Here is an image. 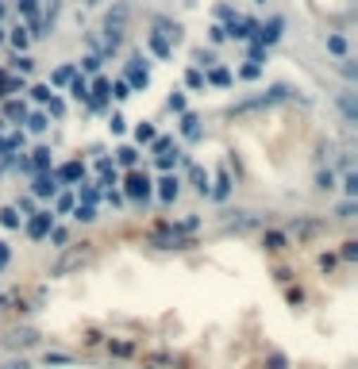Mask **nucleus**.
<instances>
[{
    "mask_svg": "<svg viewBox=\"0 0 358 369\" xmlns=\"http://www.w3.org/2000/svg\"><path fill=\"white\" fill-rule=\"evenodd\" d=\"M185 85H189V89H205V73L189 70V73H185Z\"/></svg>",
    "mask_w": 358,
    "mask_h": 369,
    "instance_id": "nucleus-27",
    "label": "nucleus"
},
{
    "mask_svg": "<svg viewBox=\"0 0 358 369\" xmlns=\"http://www.w3.org/2000/svg\"><path fill=\"white\" fill-rule=\"evenodd\" d=\"M8 258H12V250H8V242H0V269L8 266Z\"/></svg>",
    "mask_w": 358,
    "mask_h": 369,
    "instance_id": "nucleus-50",
    "label": "nucleus"
},
{
    "mask_svg": "<svg viewBox=\"0 0 358 369\" xmlns=\"http://www.w3.org/2000/svg\"><path fill=\"white\" fill-rule=\"evenodd\" d=\"M4 112H8V119H27V108H23L20 101H8Z\"/></svg>",
    "mask_w": 358,
    "mask_h": 369,
    "instance_id": "nucleus-25",
    "label": "nucleus"
},
{
    "mask_svg": "<svg viewBox=\"0 0 358 369\" xmlns=\"http://www.w3.org/2000/svg\"><path fill=\"white\" fill-rule=\"evenodd\" d=\"M281 31H286V20H281V15H274L270 23H262V27H258V46H274L281 39Z\"/></svg>",
    "mask_w": 358,
    "mask_h": 369,
    "instance_id": "nucleus-2",
    "label": "nucleus"
},
{
    "mask_svg": "<svg viewBox=\"0 0 358 369\" xmlns=\"http://www.w3.org/2000/svg\"><path fill=\"white\" fill-rule=\"evenodd\" d=\"M73 77H77V70H73V65H58V70L51 73V85H70Z\"/></svg>",
    "mask_w": 358,
    "mask_h": 369,
    "instance_id": "nucleus-15",
    "label": "nucleus"
},
{
    "mask_svg": "<svg viewBox=\"0 0 358 369\" xmlns=\"http://www.w3.org/2000/svg\"><path fill=\"white\" fill-rule=\"evenodd\" d=\"M51 227H54L51 212H31V219H27V235H31V239H46Z\"/></svg>",
    "mask_w": 358,
    "mask_h": 369,
    "instance_id": "nucleus-1",
    "label": "nucleus"
},
{
    "mask_svg": "<svg viewBox=\"0 0 358 369\" xmlns=\"http://www.w3.org/2000/svg\"><path fill=\"white\" fill-rule=\"evenodd\" d=\"M23 169H35V174H46L51 169V150L46 146H39V150H31V158L27 162H20Z\"/></svg>",
    "mask_w": 358,
    "mask_h": 369,
    "instance_id": "nucleus-4",
    "label": "nucleus"
},
{
    "mask_svg": "<svg viewBox=\"0 0 358 369\" xmlns=\"http://www.w3.org/2000/svg\"><path fill=\"white\" fill-rule=\"evenodd\" d=\"M8 369H27V365H23V362H12V365H8Z\"/></svg>",
    "mask_w": 358,
    "mask_h": 369,
    "instance_id": "nucleus-52",
    "label": "nucleus"
},
{
    "mask_svg": "<svg viewBox=\"0 0 358 369\" xmlns=\"http://www.w3.org/2000/svg\"><path fill=\"white\" fill-rule=\"evenodd\" d=\"M31 65H35L31 58H15V70H20V73H31Z\"/></svg>",
    "mask_w": 358,
    "mask_h": 369,
    "instance_id": "nucleus-49",
    "label": "nucleus"
},
{
    "mask_svg": "<svg viewBox=\"0 0 358 369\" xmlns=\"http://www.w3.org/2000/svg\"><path fill=\"white\" fill-rule=\"evenodd\" d=\"M316 188H324V193H328V188H335V174H331V169H324V174L316 177Z\"/></svg>",
    "mask_w": 358,
    "mask_h": 369,
    "instance_id": "nucleus-29",
    "label": "nucleus"
},
{
    "mask_svg": "<svg viewBox=\"0 0 358 369\" xmlns=\"http://www.w3.org/2000/svg\"><path fill=\"white\" fill-rule=\"evenodd\" d=\"M0 224H4L8 231H12V227H20V212H15V208H0Z\"/></svg>",
    "mask_w": 358,
    "mask_h": 369,
    "instance_id": "nucleus-23",
    "label": "nucleus"
},
{
    "mask_svg": "<svg viewBox=\"0 0 358 369\" xmlns=\"http://www.w3.org/2000/svg\"><path fill=\"white\" fill-rule=\"evenodd\" d=\"M112 96H116V101H127V96H132V85H127V81H116V85H112Z\"/></svg>",
    "mask_w": 358,
    "mask_h": 369,
    "instance_id": "nucleus-33",
    "label": "nucleus"
},
{
    "mask_svg": "<svg viewBox=\"0 0 358 369\" xmlns=\"http://www.w3.org/2000/svg\"><path fill=\"white\" fill-rule=\"evenodd\" d=\"M31 96H35V101H43V104H46V101H51L54 93H51V85H35V89H31Z\"/></svg>",
    "mask_w": 358,
    "mask_h": 369,
    "instance_id": "nucleus-38",
    "label": "nucleus"
},
{
    "mask_svg": "<svg viewBox=\"0 0 358 369\" xmlns=\"http://www.w3.org/2000/svg\"><path fill=\"white\" fill-rule=\"evenodd\" d=\"M339 62H343V65H339V70H343V73H347V77H351V81H354V77H358V65H354L351 58H339Z\"/></svg>",
    "mask_w": 358,
    "mask_h": 369,
    "instance_id": "nucleus-42",
    "label": "nucleus"
},
{
    "mask_svg": "<svg viewBox=\"0 0 358 369\" xmlns=\"http://www.w3.org/2000/svg\"><path fill=\"white\" fill-rule=\"evenodd\" d=\"M124 193L132 196V200H146V196H151V177H146V174H132Z\"/></svg>",
    "mask_w": 358,
    "mask_h": 369,
    "instance_id": "nucleus-3",
    "label": "nucleus"
},
{
    "mask_svg": "<svg viewBox=\"0 0 358 369\" xmlns=\"http://www.w3.org/2000/svg\"><path fill=\"white\" fill-rule=\"evenodd\" d=\"M8 39H12V46H15V51H27V43H31V31L23 27V23H15V27H12V35H8Z\"/></svg>",
    "mask_w": 358,
    "mask_h": 369,
    "instance_id": "nucleus-13",
    "label": "nucleus"
},
{
    "mask_svg": "<svg viewBox=\"0 0 358 369\" xmlns=\"http://www.w3.org/2000/svg\"><path fill=\"white\" fill-rule=\"evenodd\" d=\"M339 112L347 116V123H358V101H354V93H339Z\"/></svg>",
    "mask_w": 358,
    "mask_h": 369,
    "instance_id": "nucleus-9",
    "label": "nucleus"
},
{
    "mask_svg": "<svg viewBox=\"0 0 358 369\" xmlns=\"http://www.w3.org/2000/svg\"><path fill=\"white\" fill-rule=\"evenodd\" d=\"M324 224H316V219H293V235H316Z\"/></svg>",
    "mask_w": 358,
    "mask_h": 369,
    "instance_id": "nucleus-17",
    "label": "nucleus"
},
{
    "mask_svg": "<svg viewBox=\"0 0 358 369\" xmlns=\"http://www.w3.org/2000/svg\"><path fill=\"white\" fill-rule=\"evenodd\" d=\"M227 193H231V177H227V169H219V177H216V188H212V196H216V200H227Z\"/></svg>",
    "mask_w": 358,
    "mask_h": 369,
    "instance_id": "nucleus-16",
    "label": "nucleus"
},
{
    "mask_svg": "<svg viewBox=\"0 0 358 369\" xmlns=\"http://www.w3.org/2000/svg\"><path fill=\"white\" fill-rule=\"evenodd\" d=\"M0 15H4V8H0Z\"/></svg>",
    "mask_w": 358,
    "mask_h": 369,
    "instance_id": "nucleus-54",
    "label": "nucleus"
},
{
    "mask_svg": "<svg viewBox=\"0 0 358 369\" xmlns=\"http://www.w3.org/2000/svg\"><path fill=\"white\" fill-rule=\"evenodd\" d=\"M339 219H354L358 216V204L354 200H347V204H339V212H335Z\"/></svg>",
    "mask_w": 358,
    "mask_h": 369,
    "instance_id": "nucleus-31",
    "label": "nucleus"
},
{
    "mask_svg": "<svg viewBox=\"0 0 358 369\" xmlns=\"http://www.w3.org/2000/svg\"><path fill=\"white\" fill-rule=\"evenodd\" d=\"M227 31V39H250L258 31V23L255 20H231V27H224Z\"/></svg>",
    "mask_w": 358,
    "mask_h": 369,
    "instance_id": "nucleus-6",
    "label": "nucleus"
},
{
    "mask_svg": "<svg viewBox=\"0 0 358 369\" xmlns=\"http://www.w3.org/2000/svg\"><path fill=\"white\" fill-rule=\"evenodd\" d=\"M151 51L158 54V58H170V39H162L158 31H151Z\"/></svg>",
    "mask_w": 358,
    "mask_h": 369,
    "instance_id": "nucleus-18",
    "label": "nucleus"
},
{
    "mask_svg": "<svg viewBox=\"0 0 358 369\" xmlns=\"http://www.w3.org/2000/svg\"><path fill=\"white\" fill-rule=\"evenodd\" d=\"M205 81H212V85H219V89H224V85H231V70H224V65H216V70L208 73Z\"/></svg>",
    "mask_w": 358,
    "mask_h": 369,
    "instance_id": "nucleus-19",
    "label": "nucleus"
},
{
    "mask_svg": "<svg viewBox=\"0 0 358 369\" xmlns=\"http://www.w3.org/2000/svg\"><path fill=\"white\" fill-rule=\"evenodd\" d=\"M170 112H185V96H181V93L170 96Z\"/></svg>",
    "mask_w": 358,
    "mask_h": 369,
    "instance_id": "nucleus-43",
    "label": "nucleus"
},
{
    "mask_svg": "<svg viewBox=\"0 0 358 369\" xmlns=\"http://www.w3.org/2000/svg\"><path fill=\"white\" fill-rule=\"evenodd\" d=\"M193 181H197L200 193H208V174H205V169H193Z\"/></svg>",
    "mask_w": 358,
    "mask_h": 369,
    "instance_id": "nucleus-40",
    "label": "nucleus"
},
{
    "mask_svg": "<svg viewBox=\"0 0 358 369\" xmlns=\"http://www.w3.org/2000/svg\"><path fill=\"white\" fill-rule=\"evenodd\" d=\"M66 239H70V235H66V227H51V242H54V246H62Z\"/></svg>",
    "mask_w": 358,
    "mask_h": 369,
    "instance_id": "nucleus-41",
    "label": "nucleus"
},
{
    "mask_svg": "<svg viewBox=\"0 0 358 369\" xmlns=\"http://www.w3.org/2000/svg\"><path fill=\"white\" fill-rule=\"evenodd\" d=\"M177 193H181V181H177V177H162V181H158V196H162L166 204H174Z\"/></svg>",
    "mask_w": 358,
    "mask_h": 369,
    "instance_id": "nucleus-8",
    "label": "nucleus"
},
{
    "mask_svg": "<svg viewBox=\"0 0 358 369\" xmlns=\"http://www.w3.org/2000/svg\"><path fill=\"white\" fill-rule=\"evenodd\" d=\"M81 70H85V73H96V70H101V54H89V58H81Z\"/></svg>",
    "mask_w": 358,
    "mask_h": 369,
    "instance_id": "nucleus-36",
    "label": "nucleus"
},
{
    "mask_svg": "<svg viewBox=\"0 0 358 369\" xmlns=\"http://www.w3.org/2000/svg\"><path fill=\"white\" fill-rule=\"evenodd\" d=\"M177 162V154H158V169H170Z\"/></svg>",
    "mask_w": 358,
    "mask_h": 369,
    "instance_id": "nucleus-47",
    "label": "nucleus"
},
{
    "mask_svg": "<svg viewBox=\"0 0 358 369\" xmlns=\"http://www.w3.org/2000/svg\"><path fill=\"white\" fill-rule=\"evenodd\" d=\"M108 127H112V135H120V131H124V116H112Z\"/></svg>",
    "mask_w": 358,
    "mask_h": 369,
    "instance_id": "nucleus-51",
    "label": "nucleus"
},
{
    "mask_svg": "<svg viewBox=\"0 0 358 369\" xmlns=\"http://www.w3.org/2000/svg\"><path fill=\"white\" fill-rule=\"evenodd\" d=\"M0 39H4V31H0Z\"/></svg>",
    "mask_w": 358,
    "mask_h": 369,
    "instance_id": "nucleus-55",
    "label": "nucleus"
},
{
    "mask_svg": "<svg viewBox=\"0 0 358 369\" xmlns=\"http://www.w3.org/2000/svg\"><path fill=\"white\" fill-rule=\"evenodd\" d=\"M281 246H286V235H278V231L266 235V250H281Z\"/></svg>",
    "mask_w": 358,
    "mask_h": 369,
    "instance_id": "nucleus-35",
    "label": "nucleus"
},
{
    "mask_svg": "<svg viewBox=\"0 0 358 369\" xmlns=\"http://www.w3.org/2000/svg\"><path fill=\"white\" fill-rule=\"evenodd\" d=\"M343 188H347V196H358V177H354V174H347Z\"/></svg>",
    "mask_w": 358,
    "mask_h": 369,
    "instance_id": "nucleus-44",
    "label": "nucleus"
},
{
    "mask_svg": "<svg viewBox=\"0 0 358 369\" xmlns=\"http://www.w3.org/2000/svg\"><path fill=\"white\" fill-rule=\"evenodd\" d=\"M343 258H347V261L358 258V242H343Z\"/></svg>",
    "mask_w": 358,
    "mask_h": 369,
    "instance_id": "nucleus-45",
    "label": "nucleus"
},
{
    "mask_svg": "<svg viewBox=\"0 0 358 369\" xmlns=\"http://www.w3.org/2000/svg\"><path fill=\"white\" fill-rule=\"evenodd\" d=\"M20 15L31 23H39V0H20Z\"/></svg>",
    "mask_w": 358,
    "mask_h": 369,
    "instance_id": "nucleus-20",
    "label": "nucleus"
},
{
    "mask_svg": "<svg viewBox=\"0 0 358 369\" xmlns=\"http://www.w3.org/2000/svg\"><path fill=\"white\" fill-rule=\"evenodd\" d=\"M46 362H51V365H70V358L66 354H46Z\"/></svg>",
    "mask_w": 358,
    "mask_h": 369,
    "instance_id": "nucleus-48",
    "label": "nucleus"
},
{
    "mask_svg": "<svg viewBox=\"0 0 358 369\" xmlns=\"http://www.w3.org/2000/svg\"><path fill=\"white\" fill-rule=\"evenodd\" d=\"M258 73H262V62H247V65H243V70H239V77H247V81H255V77H258Z\"/></svg>",
    "mask_w": 358,
    "mask_h": 369,
    "instance_id": "nucleus-28",
    "label": "nucleus"
},
{
    "mask_svg": "<svg viewBox=\"0 0 358 369\" xmlns=\"http://www.w3.org/2000/svg\"><path fill=\"white\" fill-rule=\"evenodd\" d=\"M124 23H127V4H116L108 12V20H104V31H120L124 35Z\"/></svg>",
    "mask_w": 358,
    "mask_h": 369,
    "instance_id": "nucleus-7",
    "label": "nucleus"
},
{
    "mask_svg": "<svg viewBox=\"0 0 358 369\" xmlns=\"http://www.w3.org/2000/svg\"><path fill=\"white\" fill-rule=\"evenodd\" d=\"M46 123H51V119H46L43 112H35V116H27V127H31V131H46Z\"/></svg>",
    "mask_w": 358,
    "mask_h": 369,
    "instance_id": "nucleus-34",
    "label": "nucleus"
},
{
    "mask_svg": "<svg viewBox=\"0 0 358 369\" xmlns=\"http://www.w3.org/2000/svg\"><path fill=\"white\" fill-rule=\"evenodd\" d=\"M31 193L35 196H58V177L54 174H39L35 185H31Z\"/></svg>",
    "mask_w": 358,
    "mask_h": 369,
    "instance_id": "nucleus-5",
    "label": "nucleus"
},
{
    "mask_svg": "<svg viewBox=\"0 0 358 369\" xmlns=\"http://www.w3.org/2000/svg\"><path fill=\"white\" fill-rule=\"evenodd\" d=\"M328 51L335 54V58H347V39L343 35H328Z\"/></svg>",
    "mask_w": 358,
    "mask_h": 369,
    "instance_id": "nucleus-21",
    "label": "nucleus"
},
{
    "mask_svg": "<svg viewBox=\"0 0 358 369\" xmlns=\"http://www.w3.org/2000/svg\"><path fill=\"white\" fill-rule=\"evenodd\" d=\"M54 208L62 212V216H66V212H73V196L70 193H62V196H54Z\"/></svg>",
    "mask_w": 358,
    "mask_h": 369,
    "instance_id": "nucleus-30",
    "label": "nucleus"
},
{
    "mask_svg": "<svg viewBox=\"0 0 358 369\" xmlns=\"http://www.w3.org/2000/svg\"><path fill=\"white\" fill-rule=\"evenodd\" d=\"M116 154H120V166H135V162H139V154H135L132 146H120Z\"/></svg>",
    "mask_w": 358,
    "mask_h": 369,
    "instance_id": "nucleus-26",
    "label": "nucleus"
},
{
    "mask_svg": "<svg viewBox=\"0 0 358 369\" xmlns=\"http://www.w3.org/2000/svg\"><path fill=\"white\" fill-rule=\"evenodd\" d=\"M154 143V154H170V146H174V138H151Z\"/></svg>",
    "mask_w": 358,
    "mask_h": 369,
    "instance_id": "nucleus-39",
    "label": "nucleus"
},
{
    "mask_svg": "<svg viewBox=\"0 0 358 369\" xmlns=\"http://www.w3.org/2000/svg\"><path fill=\"white\" fill-rule=\"evenodd\" d=\"M135 138H139V143H151V138H154V127H151V123H139V127H135Z\"/></svg>",
    "mask_w": 358,
    "mask_h": 369,
    "instance_id": "nucleus-37",
    "label": "nucleus"
},
{
    "mask_svg": "<svg viewBox=\"0 0 358 369\" xmlns=\"http://www.w3.org/2000/svg\"><path fill=\"white\" fill-rule=\"evenodd\" d=\"M181 131H185V138H200V119L193 112H181Z\"/></svg>",
    "mask_w": 358,
    "mask_h": 369,
    "instance_id": "nucleus-12",
    "label": "nucleus"
},
{
    "mask_svg": "<svg viewBox=\"0 0 358 369\" xmlns=\"http://www.w3.org/2000/svg\"><path fill=\"white\" fill-rule=\"evenodd\" d=\"M70 93L77 96V101H89V85H85V77H73V81H70Z\"/></svg>",
    "mask_w": 358,
    "mask_h": 369,
    "instance_id": "nucleus-24",
    "label": "nucleus"
},
{
    "mask_svg": "<svg viewBox=\"0 0 358 369\" xmlns=\"http://www.w3.org/2000/svg\"><path fill=\"white\" fill-rule=\"evenodd\" d=\"M85 4H101V0H85Z\"/></svg>",
    "mask_w": 358,
    "mask_h": 369,
    "instance_id": "nucleus-53",
    "label": "nucleus"
},
{
    "mask_svg": "<svg viewBox=\"0 0 358 369\" xmlns=\"http://www.w3.org/2000/svg\"><path fill=\"white\" fill-rule=\"evenodd\" d=\"M96 200H101V188H93V185L81 188V204H96Z\"/></svg>",
    "mask_w": 358,
    "mask_h": 369,
    "instance_id": "nucleus-32",
    "label": "nucleus"
},
{
    "mask_svg": "<svg viewBox=\"0 0 358 369\" xmlns=\"http://www.w3.org/2000/svg\"><path fill=\"white\" fill-rule=\"evenodd\" d=\"M58 181H81V177H85V166H81V162H66V166H58Z\"/></svg>",
    "mask_w": 358,
    "mask_h": 369,
    "instance_id": "nucleus-10",
    "label": "nucleus"
},
{
    "mask_svg": "<svg viewBox=\"0 0 358 369\" xmlns=\"http://www.w3.org/2000/svg\"><path fill=\"white\" fill-rule=\"evenodd\" d=\"M127 81H132L135 89H146V85H151V73H146V65H139V62H135L132 70H127Z\"/></svg>",
    "mask_w": 358,
    "mask_h": 369,
    "instance_id": "nucleus-11",
    "label": "nucleus"
},
{
    "mask_svg": "<svg viewBox=\"0 0 358 369\" xmlns=\"http://www.w3.org/2000/svg\"><path fill=\"white\" fill-rule=\"evenodd\" d=\"M73 219H81V224H93V219H96L93 204H73Z\"/></svg>",
    "mask_w": 358,
    "mask_h": 369,
    "instance_id": "nucleus-22",
    "label": "nucleus"
},
{
    "mask_svg": "<svg viewBox=\"0 0 358 369\" xmlns=\"http://www.w3.org/2000/svg\"><path fill=\"white\" fill-rule=\"evenodd\" d=\"M227 227H231V231H247V227H255V216H250V212H235V216L227 219Z\"/></svg>",
    "mask_w": 358,
    "mask_h": 369,
    "instance_id": "nucleus-14",
    "label": "nucleus"
},
{
    "mask_svg": "<svg viewBox=\"0 0 358 369\" xmlns=\"http://www.w3.org/2000/svg\"><path fill=\"white\" fill-rule=\"evenodd\" d=\"M46 104H51V116H62V112H66V104H62L58 96H51V101H46Z\"/></svg>",
    "mask_w": 358,
    "mask_h": 369,
    "instance_id": "nucleus-46",
    "label": "nucleus"
}]
</instances>
